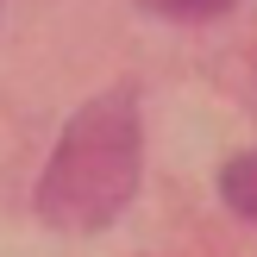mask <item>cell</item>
I'll return each instance as SVG.
<instances>
[{
    "label": "cell",
    "instance_id": "7a4b0ae2",
    "mask_svg": "<svg viewBox=\"0 0 257 257\" xmlns=\"http://www.w3.org/2000/svg\"><path fill=\"white\" fill-rule=\"evenodd\" d=\"M220 195L232 213H245V220H257V151H245V157H232L220 170Z\"/></svg>",
    "mask_w": 257,
    "mask_h": 257
},
{
    "label": "cell",
    "instance_id": "6da1fadb",
    "mask_svg": "<svg viewBox=\"0 0 257 257\" xmlns=\"http://www.w3.org/2000/svg\"><path fill=\"white\" fill-rule=\"evenodd\" d=\"M138 188V107L132 94H100L63 125V145L44 170L38 213L63 232H94Z\"/></svg>",
    "mask_w": 257,
    "mask_h": 257
},
{
    "label": "cell",
    "instance_id": "3957f363",
    "mask_svg": "<svg viewBox=\"0 0 257 257\" xmlns=\"http://www.w3.org/2000/svg\"><path fill=\"white\" fill-rule=\"evenodd\" d=\"M145 7L163 19H220V13H232V0H145Z\"/></svg>",
    "mask_w": 257,
    "mask_h": 257
}]
</instances>
